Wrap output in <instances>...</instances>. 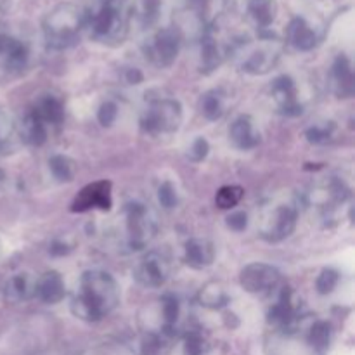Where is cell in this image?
<instances>
[{"label":"cell","instance_id":"44dd1931","mask_svg":"<svg viewBox=\"0 0 355 355\" xmlns=\"http://www.w3.org/2000/svg\"><path fill=\"white\" fill-rule=\"evenodd\" d=\"M16 135L23 144L31 148H40L49 139V127L33 113L28 110L19 123L16 125Z\"/></svg>","mask_w":355,"mask_h":355},{"label":"cell","instance_id":"5bb4252c","mask_svg":"<svg viewBox=\"0 0 355 355\" xmlns=\"http://www.w3.org/2000/svg\"><path fill=\"white\" fill-rule=\"evenodd\" d=\"M276 300L269 307L267 312V321L274 329H283L293 324L295 321L302 318V312L295 302V295L291 288L286 284H281L279 290L276 291Z\"/></svg>","mask_w":355,"mask_h":355},{"label":"cell","instance_id":"ee69618b","mask_svg":"<svg viewBox=\"0 0 355 355\" xmlns=\"http://www.w3.org/2000/svg\"><path fill=\"white\" fill-rule=\"evenodd\" d=\"M3 180H6V173H3L2 170H0V186H2V184H3Z\"/></svg>","mask_w":355,"mask_h":355},{"label":"cell","instance_id":"7c38bea8","mask_svg":"<svg viewBox=\"0 0 355 355\" xmlns=\"http://www.w3.org/2000/svg\"><path fill=\"white\" fill-rule=\"evenodd\" d=\"M111 207H113V184L103 179L82 187L75 200L71 201L69 210L75 214H85L90 210L107 211L111 210Z\"/></svg>","mask_w":355,"mask_h":355},{"label":"cell","instance_id":"52a82bcc","mask_svg":"<svg viewBox=\"0 0 355 355\" xmlns=\"http://www.w3.org/2000/svg\"><path fill=\"white\" fill-rule=\"evenodd\" d=\"M182 31L179 26L159 28L144 45L146 59L156 68H168L179 58Z\"/></svg>","mask_w":355,"mask_h":355},{"label":"cell","instance_id":"ab89813d","mask_svg":"<svg viewBox=\"0 0 355 355\" xmlns=\"http://www.w3.org/2000/svg\"><path fill=\"white\" fill-rule=\"evenodd\" d=\"M225 222H227L229 229H232V231L236 232H243L248 227V215H246V211H232V214L225 218Z\"/></svg>","mask_w":355,"mask_h":355},{"label":"cell","instance_id":"b9f144b4","mask_svg":"<svg viewBox=\"0 0 355 355\" xmlns=\"http://www.w3.org/2000/svg\"><path fill=\"white\" fill-rule=\"evenodd\" d=\"M144 80V75L139 68H127L125 69V82L130 85H139Z\"/></svg>","mask_w":355,"mask_h":355},{"label":"cell","instance_id":"ac0fdd59","mask_svg":"<svg viewBox=\"0 0 355 355\" xmlns=\"http://www.w3.org/2000/svg\"><path fill=\"white\" fill-rule=\"evenodd\" d=\"M66 297V284L58 270H47L35 279V295L45 305H55Z\"/></svg>","mask_w":355,"mask_h":355},{"label":"cell","instance_id":"1f68e13d","mask_svg":"<svg viewBox=\"0 0 355 355\" xmlns=\"http://www.w3.org/2000/svg\"><path fill=\"white\" fill-rule=\"evenodd\" d=\"M49 170L58 182H69L75 175V166L68 156L54 155L49 159Z\"/></svg>","mask_w":355,"mask_h":355},{"label":"cell","instance_id":"3957f363","mask_svg":"<svg viewBox=\"0 0 355 355\" xmlns=\"http://www.w3.org/2000/svg\"><path fill=\"white\" fill-rule=\"evenodd\" d=\"M283 51L284 42L269 31L260 33L259 38H241L229 45V55H232L236 66L253 76L267 75L274 69Z\"/></svg>","mask_w":355,"mask_h":355},{"label":"cell","instance_id":"60d3db41","mask_svg":"<svg viewBox=\"0 0 355 355\" xmlns=\"http://www.w3.org/2000/svg\"><path fill=\"white\" fill-rule=\"evenodd\" d=\"M71 250L73 248L68 245V243L59 241V239L52 241L51 246H49V253H51L52 257H64V255H68V253L71 252Z\"/></svg>","mask_w":355,"mask_h":355},{"label":"cell","instance_id":"7bdbcfd3","mask_svg":"<svg viewBox=\"0 0 355 355\" xmlns=\"http://www.w3.org/2000/svg\"><path fill=\"white\" fill-rule=\"evenodd\" d=\"M9 3L10 0H0V14H3L7 9H9Z\"/></svg>","mask_w":355,"mask_h":355},{"label":"cell","instance_id":"277c9868","mask_svg":"<svg viewBox=\"0 0 355 355\" xmlns=\"http://www.w3.org/2000/svg\"><path fill=\"white\" fill-rule=\"evenodd\" d=\"M85 30V10L75 3H59L42 21L45 45L52 51H66L80 40Z\"/></svg>","mask_w":355,"mask_h":355},{"label":"cell","instance_id":"5b68a950","mask_svg":"<svg viewBox=\"0 0 355 355\" xmlns=\"http://www.w3.org/2000/svg\"><path fill=\"white\" fill-rule=\"evenodd\" d=\"M182 104L172 97H155L146 104L139 118V127L146 135L175 134L182 125Z\"/></svg>","mask_w":355,"mask_h":355},{"label":"cell","instance_id":"9c48e42d","mask_svg":"<svg viewBox=\"0 0 355 355\" xmlns=\"http://www.w3.org/2000/svg\"><path fill=\"white\" fill-rule=\"evenodd\" d=\"M172 274V259L166 252L151 250L139 259L134 269V279L142 288H162Z\"/></svg>","mask_w":355,"mask_h":355},{"label":"cell","instance_id":"836d02e7","mask_svg":"<svg viewBox=\"0 0 355 355\" xmlns=\"http://www.w3.org/2000/svg\"><path fill=\"white\" fill-rule=\"evenodd\" d=\"M76 355H132L130 349L120 342H103L89 347Z\"/></svg>","mask_w":355,"mask_h":355},{"label":"cell","instance_id":"e575fe53","mask_svg":"<svg viewBox=\"0 0 355 355\" xmlns=\"http://www.w3.org/2000/svg\"><path fill=\"white\" fill-rule=\"evenodd\" d=\"M340 283V272L335 269H322L315 279V290L319 295H329Z\"/></svg>","mask_w":355,"mask_h":355},{"label":"cell","instance_id":"2e32d148","mask_svg":"<svg viewBox=\"0 0 355 355\" xmlns=\"http://www.w3.org/2000/svg\"><path fill=\"white\" fill-rule=\"evenodd\" d=\"M321 42V35L304 16H295L286 26V38L284 44L293 47L298 52L314 51Z\"/></svg>","mask_w":355,"mask_h":355},{"label":"cell","instance_id":"d590c367","mask_svg":"<svg viewBox=\"0 0 355 355\" xmlns=\"http://www.w3.org/2000/svg\"><path fill=\"white\" fill-rule=\"evenodd\" d=\"M158 201L165 210H173L179 205V193H177V187L170 180H165L158 187Z\"/></svg>","mask_w":355,"mask_h":355},{"label":"cell","instance_id":"4dcf8cb0","mask_svg":"<svg viewBox=\"0 0 355 355\" xmlns=\"http://www.w3.org/2000/svg\"><path fill=\"white\" fill-rule=\"evenodd\" d=\"M243 196H245V189L241 186L229 184V186H222L217 191V194H215V205L220 210H232V208L241 203Z\"/></svg>","mask_w":355,"mask_h":355},{"label":"cell","instance_id":"74e56055","mask_svg":"<svg viewBox=\"0 0 355 355\" xmlns=\"http://www.w3.org/2000/svg\"><path fill=\"white\" fill-rule=\"evenodd\" d=\"M118 113L120 111H118V104L114 101H104L99 106V110H97V121L103 127H111L116 121Z\"/></svg>","mask_w":355,"mask_h":355},{"label":"cell","instance_id":"e0dca14e","mask_svg":"<svg viewBox=\"0 0 355 355\" xmlns=\"http://www.w3.org/2000/svg\"><path fill=\"white\" fill-rule=\"evenodd\" d=\"M227 6L229 0H187V10L201 28V33L217 26Z\"/></svg>","mask_w":355,"mask_h":355},{"label":"cell","instance_id":"ffe728a7","mask_svg":"<svg viewBox=\"0 0 355 355\" xmlns=\"http://www.w3.org/2000/svg\"><path fill=\"white\" fill-rule=\"evenodd\" d=\"M184 263L191 269H207L215 262L214 243L205 238H191L184 245Z\"/></svg>","mask_w":355,"mask_h":355},{"label":"cell","instance_id":"4fadbf2b","mask_svg":"<svg viewBox=\"0 0 355 355\" xmlns=\"http://www.w3.org/2000/svg\"><path fill=\"white\" fill-rule=\"evenodd\" d=\"M270 99L276 104L277 111L283 116H298L304 113V104L298 99L297 82L290 75H281L274 78L269 85Z\"/></svg>","mask_w":355,"mask_h":355},{"label":"cell","instance_id":"8fae6325","mask_svg":"<svg viewBox=\"0 0 355 355\" xmlns=\"http://www.w3.org/2000/svg\"><path fill=\"white\" fill-rule=\"evenodd\" d=\"M31 62L30 45L0 28V71L6 76H19Z\"/></svg>","mask_w":355,"mask_h":355},{"label":"cell","instance_id":"8d00e7d4","mask_svg":"<svg viewBox=\"0 0 355 355\" xmlns=\"http://www.w3.org/2000/svg\"><path fill=\"white\" fill-rule=\"evenodd\" d=\"M16 137V123H12L3 111H0V151H6Z\"/></svg>","mask_w":355,"mask_h":355},{"label":"cell","instance_id":"9a60e30c","mask_svg":"<svg viewBox=\"0 0 355 355\" xmlns=\"http://www.w3.org/2000/svg\"><path fill=\"white\" fill-rule=\"evenodd\" d=\"M225 55H229V45L215 35V28L203 31L200 42V71L205 75L214 73L222 64Z\"/></svg>","mask_w":355,"mask_h":355},{"label":"cell","instance_id":"cb8c5ba5","mask_svg":"<svg viewBox=\"0 0 355 355\" xmlns=\"http://www.w3.org/2000/svg\"><path fill=\"white\" fill-rule=\"evenodd\" d=\"M30 111H33L47 125L49 130L61 127V123L64 121V103L52 94H44V96L38 97L33 106L30 107Z\"/></svg>","mask_w":355,"mask_h":355},{"label":"cell","instance_id":"83f0119b","mask_svg":"<svg viewBox=\"0 0 355 355\" xmlns=\"http://www.w3.org/2000/svg\"><path fill=\"white\" fill-rule=\"evenodd\" d=\"M173 340V336L166 335L165 331H159V329H148L144 331L141 338V355H165L166 350L170 349V342Z\"/></svg>","mask_w":355,"mask_h":355},{"label":"cell","instance_id":"d6a6232c","mask_svg":"<svg viewBox=\"0 0 355 355\" xmlns=\"http://www.w3.org/2000/svg\"><path fill=\"white\" fill-rule=\"evenodd\" d=\"M336 130V125L333 121H322V123L311 125V127L305 130V137L311 144H326L328 141H331L333 134Z\"/></svg>","mask_w":355,"mask_h":355},{"label":"cell","instance_id":"f1b7e54d","mask_svg":"<svg viewBox=\"0 0 355 355\" xmlns=\"http://www.w3.org/2000/svg\"><path fill=\"white\" fill-rule=\"evenodd\" d=\"M163 3L165 0H137L132 6V16H137L144 28H151L163 14Z\"/></svg>","mask_w":355,"mask_h":355},{"label":"cell","instance_id":"f35d334b","mask_svg":"<svg viewBox=\"0 0 355 355\" xmlns=\"http://www.w3.org/2000/svg\"><path fill=\"white\" fill-rule=\"evenodd\" d=\"M208 153H210V144H208L207 139L198 137L194 139L193 144L187 149V158L193 163H201L203 159H207Z\"/></svg>","mask_w":355,"mask_h":355},{"label":"cell","instance_id":"4316f807","mask_svg":"<svg viewBox=\"0 0 355 355\" xmlns=\"http://www.w3.org/2000/svg\"><path fill=\"white\" fill-rule=\"evenodd\" d=\"M198 302L203 305L205 309H210V311H222L229 305L231 297L225 291V288L222 286L217 281H210V283L205 284L203 288L198 293Z\"/></svg>","mask_w":355,"mask_h":355},{"label":"cell","instance_id":"7a4b0ae2","mask_svg":"<svg viewBox=\"0 0 355 355\" xmlns=\"http://www.w3.org/2000/svg\"><path fill=\"white\" fill-rule=\"evenodd\" d=\"M132 21L130 0H103L96 9L85 10V30L103 45H120L127 38Z\"/></svg>","mask_w":355,"mask_h":355},{"label":"cell","instance_id":"30bf717a","mask_svg":"<svg viewBox=\"0 0 355 355\" xmlns=\"http://www.w3.org/2000/svg\"><path fill=\"white\" fill-rule=\"evenodd\" d=\"M298 224V208L290 203L276 205L263 217L260 225V236L267 243H281L290 238Z\"/></svg>","mask_w":355,"mask_h":355},{"label":"cell","instance_id":"d6986e66","mask_svg":"<svg viewBox=\"0 0 355 355\" xmlns=\"http://www.w3.org/2000/svg\"><path fill=\"white\" fill-rule=\"evenodd\" d=\"M229 139L232 146L241 151H250L260 144V134L255 128V121L250 114H239L229 127Z\"/></svg>","mask_w":355,"mask_h":355},{"label":"cell","instance_id":"f6af8a7d","mask_svg":"<svg viewBox=\"0 0 355 355\" xmlns=\"http://www.w3.org/2000/svg\"><path fill=\"white\" fill-rule=\"evenodd\" d=\"M0 257H2V243H0Z\"/></svg>","mask_w":355,"mask_h":355},{"label":"cell","instance_id":"8992f818","mask_svg":"<svg viewBox=\"0 0 355 355\" xmlns=\"http://www.w3.org/2000/svg\"><path fill=\"white\" fill-rule=\"evenodd\" d=\"M127 246L132 252H141L151 245L158 234V220L151 208L141 201H130L123 208Z\"/></svg>","mask_w":355,"mask_h":355},{"label":"cell","instance_id":"6da1fadb","mask_svg":"<svg viewBox=\"0 0 355 355\" xmlns=\"http://www.w3.org/2000/svg\"><path fill=\"white\" fill-rule=\"evenodd\" d=\"M120 305V286L106 270H85L71 297L73 315L85 322H99Z\"/></svg>","mask_w":355,"mask_h":355},{"label":"cell","instance_id":"f546056e","mask_svg":"<svg viewBox=\"0 0 355 355\" xmlns=\"http://www.w3.org/2000/svg\"><path fill=\"white\" fill-rule=\"evenodd\" d=\"M184 355H211L210 340L203 331L193 329L184 336Z\"/></svg>","mask_w":355,"mask_h":355},{"label":"cell","instance_id":"484cf974","mask_svg":"<svg viewBox=\"0 0 355 355\" xmlns=\"http://www.w3.org/2000/svg\"><path fill=\"white\" fill-rule=\"evenodd\" d=\"M225 94L220 89H211L208 92H205L200 97V103H198V110H200L201 116L208 121H217L220 120L225 114Z\"/></svg>","mask_w":355,"mask_h":355},{"label":"cell","instance_id":"d4e9b609","mask_svg":"<svg viewBox=\"0 0 355 355\" xmlns=\"http://www.w3.org/2000/svg\"><path fill=\"white\" fill-rule=\"evenodd\" d=\"M2 295L7 304H23L31 300L35 295V277L28 272L12 274L3 283Z\"/></svg>","mask_w":355,"mask_h":355},{"label":"cell","instance_id":"ba28073f","mask_svg":"<svg viewBox=\"0 0 355 355\" xmlns=\"http://www.w3.org/2000/svg\"><path fill=\"white\" fill-rule=\"evenodd\" d=\"M239 284L246 293L257 295V297H270L283 284V276L279 269L270 263L253 262L241 269Z\"/></svg>","mask_w":355,"mask_h":355},{"label":"cell","instance_id":"7402d4cb","mask_svg":"<svg viewBox=\"0 0 355 355\" xmlns=\"http://www.w3.org/2000/svg\"><path fill=\"white\" fill-rule=\"evenodd\" d=\"M331 85L333 90L338 97H352L354 96V87H355V76L352 61L347 54H338L331 64Z\"/></svg>","mask_w":355,"mask_h":355},{"label":"cell","instance_id":"603a6c76","mask_svg":"<svg viewBox=\"0 0 355 355\" xmlns=\"http://www.w3.org/2000/svg\"><path fill=\"white\" fill-rule=\"evenodd\" d=\"M277 0H246V19L259 33L269 30L277 19Z\"/></svg>","mask_w":355,"mask_h":355}]
</instances>
